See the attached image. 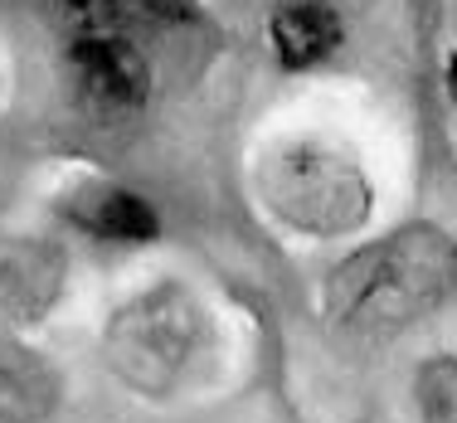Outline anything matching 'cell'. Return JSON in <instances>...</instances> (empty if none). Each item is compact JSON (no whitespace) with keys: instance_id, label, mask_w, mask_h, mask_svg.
Listing matches in <instances>:
<instances>
[{"instance_id":"1","label":"cell","mask_w":457,"mask_h":423,"mask_svg":"<svg viewBox=\"0 0 457 423\" xmlns=\"http://www.w3.org/2000/svg\"><path fill=\"white\" fill-rule=\"evenodd\" d=\"M457 292V244L433 224H409L351 253L326 278V311L351 331H399Z\"/></svg>"},{"instance_id":"2","label":"cell","mask_w":457,"mask_h":423,"mask_svg":"<svg viewBox=\"0 0 457 423\" xmlns=\"http://www.w3.org/2000/svg\"><path fill=\"white\" fill-rule=\"evenodd\" d=\"M204 341H210V327H204L200 302L176 282H161L117 311L103 345L127 389L146 399H170L204 355Z\"/></svg>"},{"instance_id":"3","label":"cell","mask_w":457,"mask_h":423,"mask_svg":"<svg viewBox=\"0 0 457 423\" xmlns=\"http://www.w3.org/2000/svg\"><path fill=\"white\" fill-rule=\"evenodd\" d=\"M263 200L282 224L317 238L355 234L370 220V180L361 166L321 146H292L268 161Z\"/></svg>"},{"instance_id":"4","label":"cell","mask_w":457,"mask_h":423,"mask_svg":"<svg viewBox=\"0 0 457 423\" xmlns=\"http://www.w3.org/2000/svg\"><path fill=\"white\" fill-rule=\"evenodd\" d=\"M69 69L79 97L97 112H132L151 93V63L127 29H93L69 39Z\"/></svg>"},{"instance_id":"5","label":"cell","mask_w":457,"mask_h":423,"mask_svg":"<svg viewBox=\"0 0 457 423\" xmlns=\"http://www.w3.org/2000/svg\"><path fill=\"white\" fill-rule=\"evenodd\" d=\"M63 292V253L45 238L0 234V311L15 321H39Z\"/></svg>"},{"instance_id":"6","label":"cell","mask_w":457,"mask_h":423,"mask_svg":"<svg viewBox=\"0 0 457 423\" xmlns=\"http://www.w3.org/2000/svg\"><path fill=\"white\" fill-rule=\"evenodd\" d=\"M268 39H273V54L287 73H307L326 63L345 39V25L326 0H287V5L273 10L268 20Z\"/></svg>"},{"instance_id":"7","label":"cell","mask_w":457,"mask_h":423,"mask_svg":"<svg viewBox=\"0 0 457 423\" xmlns=\"http://www.w3.org/2000/svg\"><path fill=\"white\" fill-rule=\"evenodd\" d=\"M59 404V375L39 351L0 331V423H45Z\"/></svg>"},{"instance_id":"8","label":"cell","mask_w":457,"mask_h":423,"mask_svg":"<svg viewBox=\"0 0 457 423\" xmlns=\"http://www.w3.org/2000/svg\"><path fill=\"white\" fill-rule=\"evenodd\" d=\"M63 214L79 224L83 234L107 238V244H151L161 234V220L141 195L122 186H88L73 200H63Z\"/></svg>"},{"instance_id":"9","label":"cell","mask_w":457,"mask_h":423,"mask_svg":"<svg viewBox=\"0 0 457 423\" xmlns=\"http://www.w3.org/2000/svg\"><path fill=\"white\" fill-rule=\"evenodd\" d=\"M413 399L423 423H457V355L423 361L413 375Z\"/></svg>"},{"instance_id":"10","label":"cell","mask_w":457,"mask_h":423,"mask_svg":"<svg viewBox=\"0 0 457 423\" xmlns=\"http://www.w3.org/2000/svg\"><path fill=\"white\" fill-rule=\"evenodd\" d=\"M45 10L69 35H93V29H122L117 25V0H45Z\"/></svg>"},{"instance_id":"11","label":"cell","mask_w":457,"mask_h":423,"mask_svg":"<svg viewBox=\"0 0 457 423\" xmlns=\"http://www.w3.org/2000/svg\"><path fill=\"white\" fill-rule=\"evenodd\" d=\"M195 15V0H117V25L132 29H161V25H180Z\"/></svg>"},{"instance_id":"12","label":"cell","mask_w":457,"mask_h":423,"mask_svg":"<svg viewBox=\"0 0 457 423\" xmlns=\"http://www.w3.org/2000/svg\"><path fill=\"white\" fill-rule=\"evenodd\" d=\"M448 93L457 97V54H453V63H448Z\"/></svg>"}]
</instances>
